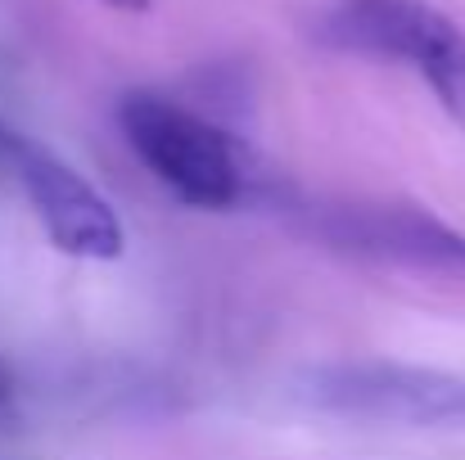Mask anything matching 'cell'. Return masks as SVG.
I'll return each mask as SVG.
<instances>
[{
  "label": "cell",
  "instance_id": "7a4b0ae2",
  "mask_svg": "<svg viewBox=\"0 0 465 460\" xmlns=\"http://www.w3.org/2000/svg\"><path fill=\"white\" fill-rule=\"evenodd\" d=\"M118 122H123L132 153L181 203L231 208L249 194V171H244L240 145L226 132H217L208 118L190 113L185 104L154 95V91H132L118 109Z\"/></svg>",
  "mask_w": 465,
  "mask_h": 460
},
{
  "label": "cell",
  "instance_id": "52a82bcc",
  "mask_svg": "<svg viewBox=\"0 0 465 460\" xmlns=\"http://www.w3.org/2000/svg\"><path fill=\"white\" fill-rule=\"evenodd\" d=\"M114 9H123V14H145L150 9V0H109Z\"/></svg>",
  "mask_w": 465,
  "mask_h": 460
},
{
  "label": "cell",
  "instance_id": "3957f363",
  "mask_svg": "<svg viewBox=\"0 0 465 460\" xmlns=\"http://www.w3.org/2000/svg\"><path fill=\"white\" fill-rule=\"evenodd\" d=\"M316 411L407 429H465V379L398 361H339L303 379Z\"/></svg>",
  "mask_w": 465,
  "mask_h": 460
},
{
  "label": "cell",
  "instance_id": "8992f818",
  "mask_svg": "<svg viewBox=\"0 0 465 460\" xmlns=\"http://www.w3.org/2000/svg\"><path fill=\"white\" fill-rule=\"evenodd\" d=\"M14 416H18V384H14V370L0 361V429L14 425Z\"/></svg>",
  "mask_w": 465,
  "mask_h": 460
},
{
  "label": "cell",
  "instance_id": "6da1fadb",
  "mask_svg": "<svg viewBox=\"0 0 465 460\" xmlns=\"http://www.w3.org/2000/svg\"><path fill=\"white\" fill-rule=\"evenodd\" d=\"M334 50L411 68L448 118L465 127V27L425 0H339L321 18Z\"/></svg>",
  "mask_w": 465,
  "mask_h": 460
},
{
  "label": "cell",
  "instance_id": "5b68a950",
  "mask_svg": "<svg viewBox=\"0 0 465 460\" xmlns=\"http://www.w3.org/2000/svg\"><path fill=\"white\" fill-rule=\"evenodd\" d=\"M321 235L380 262L465 276V235L411 203H348L321 217Z\"/></svg>",
  "mask_w": 465,
  "mask_h": 460
},
{
  "label": "cell",
  "instance_id": "277c9868",
  "mask_svg": "<svg viewBox=\"0 0 465 460\" xmlns=\"http://www.w3.org/2000/svg\"><path fill=\"white\" fill-rule=\"evenodd\" d=\"M0 153L14 167L27 203L36 208V217L59 253L91 258V262H109L123 253V221L82 171H73L50 150H41L27 136H14L5 127H0Z\"/></svg>",
  "mask_w": 465,
  "mask_h": 460
}]
</instances>
